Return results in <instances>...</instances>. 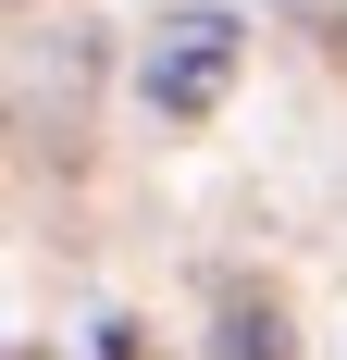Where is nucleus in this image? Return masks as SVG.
<instances>
[{
  "label": "nucleus",
  "instance_id": "obj_1",
  "mask_svg": "<svg viewBox=\"0 0 347 360\" xmlns=\"http://www.w3.org/2000/svg\"><path fill=\"white\" fill-rule=\"evenodd\" d=\"M223 63H236V13H162L137 87H149V112H174V124H186V112L223 100Z\"/></svg>",
  "mask_w": 347,
  "mask_h": 360
},
{
  "label": "nucleus",
  "instance_id": "obj_2",
  "mask_svg": "<svg viewBox=\"0 0 347 360\" xmlns=\"http://www.w3.org/2000/svg\"><path fill=\"white\" fill-rule=\"evenodd\" d=\"M223 360H298V335H285L273 311H236V323H223Z\"/></svg>",
  "mask_w": 347,
  "mask_h": 360
}]
</instances>
